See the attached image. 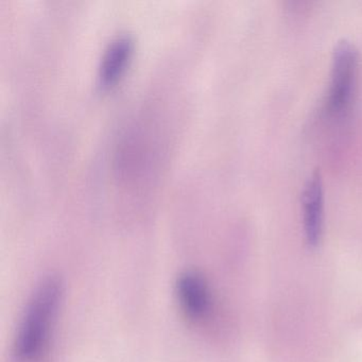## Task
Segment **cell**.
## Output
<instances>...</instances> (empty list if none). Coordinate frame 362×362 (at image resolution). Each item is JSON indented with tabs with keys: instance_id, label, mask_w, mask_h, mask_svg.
<instances>
[{
	"instance_id": "6da1fadb",
	"label": "cell",
	"mask_w": 362,
	"mask_h": 362,
	"mask_svg": "<svg viewBox=\"0 0 362 362\" xmlns=\"http://www.w3.org/2000/svg\"><path fill=\"white\" fill-rule=\"evenodd\" d=\"M63 290L56 279L44 281L35 290L18 325L14 344L18 362H41L49 349Z\"/></svg>"
},
{
	"instance_id": "7a4b0ae2",
	"label": "cell",
	"mask_w": 362,
	"mask_h": 362,
	"mask_svg": "<svg viewBox=\"0 0 362 362\" xmlns=\"http://www.w3.org/2000/svg\"><path fill=\"white\" fill-rule=\"evenodd\" d=\"M358 60L357 48L351 42L341 40L336 44L326 98V111L330 116L341 117L351 109L357 82Z\"/></svg>"
},
{
	"instance_id": "3957f363",
	"label": "cell",
	"mask_w": 362,
	"mask_h": 362,
	"mask_svg": "<svg viewBox=\"0 0 362 362\" xmlns=\"http://www.w3.org/2000/svg\"><path fill=\"white\" fill-rule=\"evenodd\" d=\"M180 306L189 319L200 321L211 313V294L204 277L196 272H185L177 283Z\"/></svg>"
},
{
	"instance_id": "277c9868",
	"label": "cell",
	"mask_w": 362,
	"mask_h": 362,
	"mask_svg": "<svg viewBox=\"0 0 362 362\" xmlns=\"http://www.w3.org/2000/svg\"><path fill=\"white\" fill-rule=\"evenodd\" d=\"M323 182L319 171L307 180L302 192L305 236L311 247L320 243L323 230Z\"/></svg>"
},
{
	"instance_id": "5b68a950",
	"label": "cell",
	"mask_w": 362,
	"mask_h": 362,
	"mask_svg": "<svg viewBox=\"0 0 362 362\" xmlns=\"http://www.w3.org/2000/svg\"><path fill=\"white\" fill-rule=\"evenodd\" d=\"M132 37L120 35L114 37L103 52L98 69V79L105 88L113 86L118 81L128 66L133 54Z\"/></svg>"
}]
</instances>
